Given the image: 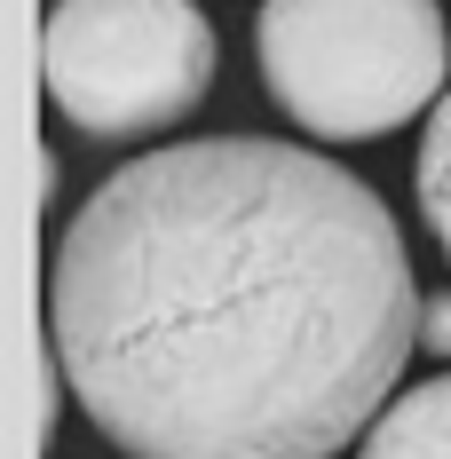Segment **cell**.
<instances>
[{
  "label": "cell",
  "mask_w": 451,
  "mask_h": 459,
  "mask_svg": "<svg viewBox=\"0 0 451 459\" xmlns=\"http://www.w3.org/2000/svg\"><path fill=\"white\" fill-rule=\"evenodd\" d=\"M420 309L380 190L277 135L127 159L48 262V357L127 459H341Z\"/></svg>",
  "instance_id": "cell-1"
},
{
  "label": "cell",
  "mask_w": 451,
  "mask_h": 459,
  "mask_svg": "<svg viewBox=\"0 0 451 459\" xmlns=\"http://www.w3.org/2000/svg\"><path fill=\"white\" fill-rule=\"evenodd\" d=\"M262 88L317 143H372L420 119L451 72L436 0H262Z\"/></svg>",
  "instance_id": "cell-2"
},
{
  "label": "cell",
  "mask_w": 451,
  "mask_h": 459,
  "mask_svg": "<svg viewBox=\"0 0 451 459\" xmlns=\"http://www.w3.org/2000/svg\"><path fill=\"white\" fill-rule=\"evenodd\" d=\"M40 88L80 135L103 143L182 127L214 88V24L198 0H56Z\"/></svg>",
  "instance_id": "cell-3"
},
{
  "label": "cell",
  "mask_w": 451,
  "mask_h": 459,
  "mask_svg": "<svg viewBox=\"0 0 451 459\" xmlns=\"http://www.w3.org/2000/svg\"><path fill=\"white\" fill-rule=\"evenodd\" d=\"M357 459H451V372L404 388L388 412L364 428Z\"/></svg>",
  "instance_id": "cell-4"
},
{
  "label": "cell",
  "mask_w": 451,
  "mask_h": 459,
  "mask_svg": "<svg viewBox=\"0 0 451 459\" xmlns=\"http://www.w3.org/2000/svg\"><path fill=\"white\" fill-rule=\"evenodd\" d=\"M412 190H420V222L436 230V246L451 254V88L420 135V159H412Z\"/></svg>",
  "instance_id": "cell-5"
},
{
  "label": "cell",
  "mask_w": 451,
  "mask_h": 459,
  "mask_svg": "<svg viewBox=\"0 0 451 459\" xmlns=\"http://www.w3.org/2000/svg\"><path fill=\"white\" fill-rule=\"evenodd\" d=\"M420 349H428L436 365H451V293H436V301L420 309Z\"/></svg>",
  "instance_id": "cell-6"
}]
</instances>
